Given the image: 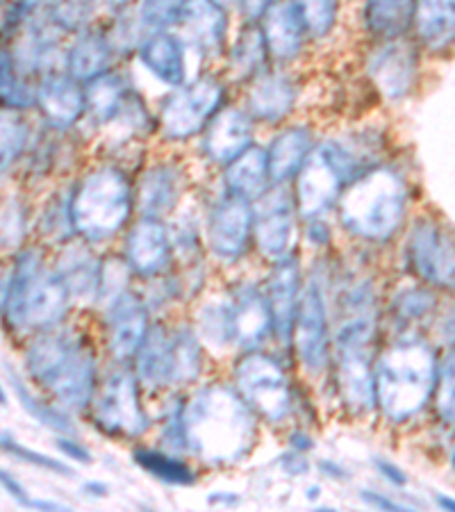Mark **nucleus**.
<instances>
[{
	"label": "nucleus",
	"instance_id": "obj_44",
	"mask_svg": "<svg viewBox=\"0 0 455 512\" xmlns=\"http://www.w3.org/2000/svg\"><path fill=\"white\" fill-rule=\"evenodd\" d=\"M182 5H185V0H142L137 16L142 21L146 35L178 26Z\"/></svg>",
	"mask_w": 455,
	"mask_h": 512
},
{
	"label": "nucleus",
	"instance_id": "obj_16",
	"mask_svg": "<svg viewBox=\"0 0 455 512\" xmlns=\"http://www.w3.org/2000/svg\"><path fill=\"white\" fill-rule=\"evenodd\" d=\"M148 312L151 310L146 301L130 289L103 305L105 346L117 362L135 360L137 351L142 349L148 330H151Z\"/></svg>",
	"mask_w": 455,
	"mask_h": 512
},
{
	"label": "nucleus",
	"instance_id": "obj_26",
	"mask_svg": "<svg viewBox=\"0 0 455 512\" xmlns=\"http://www.w3.org/2000/svg\"><path fill=\"white\" fill-rule=\"evenodd\" d=\"M148 73L169 87H182L187 80V44L169 30L151 32L137 48Z\"/></svg>",
	"mask_w": 455,
	"mask_h": 512
},
{
	"label": "nucleus",
	"instance_id": "obj_45",
	"mask_svg": "<svg viewBox=\"0 0 455 512\" xmlns=\"http://www.w3.org/2000/svg\"><path fill=\"white\" fill-rule=\"evenodd\" d=\"M3 449L10 453V456L19 458L23 462H30V465H35V467L46 469V472H53V474H60V476H71V469L66 467L62 460H57L53 456H44V453H39L35 449L23 447V444L16 442L7 431L3 433Z\"/></svg>",
	"mask_w": 455,
	"mask_h": 512
},
{
	"label": "nucleus",
	"instance_id": "obj_5",
	"mask_svg": "<svg viewBox=\"0 0 455 512\" xmlns=\"http://www.w3.org/2000/svg\"><path fill=\"white\" fill-rule=\"evenodd\" d=\"M73 305L62 276L39 249H23L3 278V319L14 333H41L64 324Z\"/></svg>",
	"mask_w": 455,
	"mask_h": 512
},
{
	"label": "nucleus",
	"instance_id": "obj_4",
	"mask_svg": "<svg viewBox=\"0 0 455 512\" xmlns=\"http://www.w3.org/2000/svg\"><path fill=\"white\" fill-rule=\"evenodd\" d=\"M435 349L421 337L405 333L376 355V410L390 424H408L433 401L437 385Z\"/></svg>",
	"mask_w": 455,
	"mask_h": 512
},
{
	"label": "nucleus",
	"instance_id": "obj_51",
	"mask_svg": "<svg viewBox=\"0 0 455 512\" xmlns=\"http://www.w3.org/2000/svg\"><path fill=\"white\" fill-rule=\"evenodd\" d=\"M360 499H362L364 506H369V508H374V510H399V512L408 510V508L403 506V503L394 501L392 497H385L383 492H371V490H362V492H360Z\"/></svg>",
	"mask_w": 455,
	"mask_h": 512
},
{
	"label": "nucleus",
	"instance_id": "obj_33",
	"mask_svg": "<svg viewBox=\"0 0 455 512\" xmlns=\"http://www.w3.org/2000/svg\"><path fill=\"white\" fill-rule=\"evenodd\" d=\"M437 310H440V301H437V294L430 285H405L392 294L390 305H387V317L399 328V335H405L435 319Z\"/></svg>",
	"mask_w": 455,
	"mask_h": 512
},
{
	"label": "nucleus",
	"instance_id": "obj_47",
	"mask_svg": "<svg viewBox=\"0 0 455 512\" xmlns=\"http://www.w3.org/2000/svg\"><path fill=\"white\" fill-rule=\"evenodd\" d=\"M433 328H435L437 340L449 346V349L455 346V303H451L449 308L444 310H437V315L433 319Z\"/></svg>",
	"mask_w": 455,
	"mask_h": 512
},
{
	"label": "nucleus",
	"instance_id": "obj_35",
	"mask_svg": "<svg viewBox=\"0 0 455 512\" xmlns=\"http://www.w3.org/2000/svg\"><path fill=\"white\" fill-rule=\"evenodd\" d=\"M130 85L123 73L107 71L85 85L87 114L98 126H105L119 117L130 101Z\"/></svg>",
	"mask_w": 455,
	"mask_h": 512
},
{
	"label": "nucleus",
	"instance_id": "obj_18",
	"mask_svg": "<svg viewBox=\"0 0 455 512\" xmlns=\"http://www.w3.org/2000/svg\"><path fill=\"white\" fill-rule=\"evenodd\" d=\"M303 283L305 280L301 278L299 260L292 255V258L273 264V271L269 274L267 285H264L273 321V337L285 349H292V335L296 315H299Z\"/></svg>",
	"mask_w": 455,
	"mask_h": 512
},
{
	"label": "nucleus",
	"instance_id": "obj_22",
	"mask_svg": "<svg viewBox=\"0 0 455 512\" xmlns=\"http://www.w3.org/2000/svg\"><path fill=\"white\" fill-rule=\"evenodd\" d=\"M37 107L53 128L69 130L87 112L85 89L66 71L44 73L37 82Z\"/></svg>",
	"mask_w": 455,
	"mask_h": 512
},
{
	"label": "nucleus",
	"instance_id": "obj_8",
	"mask_svg": "<svg viewBox=\"0 0 455 512\" xmlns=\"http://www.w3.org/2000/svg\"><path fill=\"white\" fill-rule=\"evenodd\" d=\"M135 371L142 387L151 392L196 383L203 374V342L194 326H151L135 355Z\"/></svg>",
	"mask_w": 455,
	"mask_h": 512
},
{
	"label": "nucleus",
	"instance_id": "obj_46",
	"mask_svg": "<svg viewBox=\"0 0 455 512\" xmlns=\"http://www.w3.org/2000/svg\"><path fill=\"white\" fill-rule=\"evenodd\" d=\"M26 210L21 208L16 201H7L3 210V246L14 249L16 244H21L23 235H26Z\"/></svg>",
	"mask_w": 455,
	"mask_h": 512
},
{
	"label": "nucleus",
	"instance_id": "obj_21",
	"mask_svg": "<svg viewBox=\"0 0 455 512\" xmlns=\"http://www.w3.org/2000/svg\"><path fill=\"white\" fill-rule=\"evenodd\" d=\"M178 26L187 46L203 57H214L226 44L228 14L219 0H185Z\"/></svg>",
	"mask_w": 455,
	"mask_h": 512
},
{
	"label": "nucleus",
	"instance_id": "obj_41",
	"mask_svg": "<svg viewBox=\"0 0 455 512\" xmlns=\"http://www.w3.org/2000/svg\"><path fill=\"white\" fill-rule=\"evenodd\" d=\"M0 126H3L0 130V162H3V171H7L26 153L30 130L16 110H3Z\"/></svg>",
	"mask_w": 455,
	"mask_h": 512
},
{
	"label": "nucleus",
	"instance_id": "obj_20",
	"mask_svg": "<svg viewBox=\"0 0 455 512\" xmlns=\"http://www.w3.org/2000/svg\"><path fill=\"white\" fill-rule=\"evenodd\" d=\"M103 258L91 251V244L78 237V242H66L55 262L57 274L69 289L73 305H98L103 285Z\"/></svg>",
	"mask_w": 455,
	"mask_h": 512
},
{
	"label": "nucleus",
	"instance_id": "obj_52",
	"mask_svg": "<svg viewBox=\"0 0 455 512\" xmlns=\"http://www.w3.org/2000/svg\"><path fill=\"white\" fill-rule=\"evenodd\" d=\"M0 481H3V487H5V492L10 494V497L16 501V503H21V506H32V499L28 497V492H26V487H23L19 481H16V478L7 472V469H3V472H0Z\"/></svg>",
	"mask_w": 455,
	"mask_h": 512
},
{
	"label": "nucleus",
	"instance_id": "obj_50",
	"mask_svg": "<svg viewBox=\"0 0 455 512\" xmlns=\"http://www.w3.org/2000/svg\"><path fill=\"white\" fill-rule=\"evenodd\" d=\"M374 467H376V472L383 476L387 483H392L396 487L408 485V474H405L403 469L396 465V462L387 460V458H374Z\"/></svg>",
	"mask_w": 455,
	"mask_h": 512
},
{
	"label": "nucleus",
	"instance_id": "obj_36",
	"mask_svg": "<svg viewBox=\"0 0 455 512\" xmlns=\"http://www.w3.org/2000/svg\"><path fill=\"white\" fill-rule=\"evenodd\" d=\"M417 0H367L364 26L380 41L399 39L415 23Z\"/></svg>",
	"mask_w": 455,
	"mask_h": 512
},
{
	"label": "nucleus",
	"instance_id": "obj_17",
	"mask_svg": "<svg viewBox=\"0 0 455 512\" xmlns=\"http://www.w3.org/2000/svg\"><path fill=\"white\" fill-rule=\"evenodd\" d=\"M367 73L387 101H401L415 85L417 48L403 37L380 41L367 57Z\"/></svg>",
	"mask_w": 455,
	"mask_h": 512
},
{
	"label": "nucleus",
	"instance_id": "obj_59",
	"mask_svg": "<svg viewBox=\"0 0 455 512\" xmlns=\"http://www.w3.org/2000/svg\"><path fill=\"white\" fill-rule=\"evenodd\" d=\"M437 506L444 508V510H455V499L444 497V494H440V497H437Z\"/></svg>",
	"mask_w": 455,
	"mask_h": 512
},
{
	"label": "nucleus",
	"instance_id": "obj_11",
	"mask_svg": "<svg viewBox=\"0 0 455 512\" xmlns=\"http://www.w3.org/2000/svg\"><path fill=\"white\" fill-rule=\"evenodd\" d=\"M233 385L255 415L269 424H285L292 417V383L273 355L260 349L244 351L233 371Z\"/></svg>",
	"mask_w": 455,
	"mask_h": 512
},
{
	"label": "nucleus",
	"instance_id": "obj_29",
	"mask_svg": "<svg viewBox=\"0 0 455 512\" xmlns=\"http://www.w3.org/2000/svg\"><path fill=\"white\" fill-rule=\"evenodd\" d=\"M314 151L312 132L305 126H292L278 132L271 146L267 148L269 155V171L273 185H285L287 180L299 176L303 164Z\"/></svg>",
	"mask_w": 455,
	"mask_h": 512
},
{
	"label": "nucleus",
	"instance_id": "obj_23",
	"mask_svg": "<svg viewBox=\"0 0 455 512\" xmlns=\"http://www.w3.org/2000/svg\"><path fill=\"white\" fill-rule=\"evenodd\" d=\"M235 344L242 351H255L273 335L267 292L255 283L237 285L233 292Z\"/></svg>",
	"mask_w": 455,
	"mask_h": 512
},
{
	"label": "nucleus",
	"instance_id": "obj_58",
	"mask_svg": "<svg viewBox=\"0 0 455 512\" xmlns=\"http://www.w3.org/2000/svg\"><path fill=\"white\" fill-rule=\"evenodd\" d=\"M85 492L89 494V497H107V492H110V487H107L105 483H98V481H91V483H85Z\"/></svg>",
	"mask_w": 455,
	"mask_h": 512
},
{
	"label": "nucleus",
	"instance_id": "obj_9",
	"mask_svg": "<svg viewBox=\"0 0 455 512\" xmlns=\"http://www.w3.org/2000/svg\"><path fill=\"white\" fill-rule=\"evenodd\" d=\"M139 383L135 367L128 362H117L101 374V381L91 399V421L103 435L112 440H137L142 437L151 419H148L142 396H139Z\"/></svg>",
	"mask_w": 455,
	"mask_h": 512
},
{
	"label": "nucleus",
	"instance_id": "obj_13",
	"mask_svg": "<svg viewBox=\"0 0 455 512\" xmlns=\"http://www.w3.org/2000/svg\"><path fill=\"white\" fill-rule=\"evenodd\" d=\"M408 269L421 283L455 292V235L435 219H419L405 244Z\"/></svg>",
	"mask_w": 455,
	"mask_h": 512
},
{
	"label": "nucleus",
	"instance_id": "obj_60",
	"mask_svg": "<svg viewBox=\"0 0 455 512\" xmlns=\"http://www.w3.org/2000/svg\"><path fill=\"white\" fill-rule=\"evenodd\" d=\"M319 497H321V487L310 485V487H308V499L314 501V499H319Z\"/></svg>",
	"mask_w": 455,
	"mask_h": 512
},
{
	"label": "nucleus",
	"instance_id": "obj_40",
	"mask_svg": "<svg viewBox=\"0 0 455 512\" xmlns=\"http://www.w3.org/2000/svg\"><path fill=\"white\" fill-rule=\"evenodd\" d=\"M0 96H3L5 110H30L37 107V87L16 71L12 53L3 51V71H0Z\"/></svg>",
	"mask_w": 455,
	"mask_h": 512
},
{
	"label": "nucleus",
	"instance_id": "obj_27",
	"mask_svg": "<svg viewBox=\"0 0 455 512\" xmlns=\"http://www.w3.org/2000/svg\"><path fill=\"white\" fill-rule=\"evenodd\" d=\"M296 96H299V89L287 73H262L255 78L246 96L248 114L264 123L283 121L292 114Z\"/></svg>",
	"mask_w": 455,
	"mask_h": 512
},
{
	"label": "nucleus",
	"instance_id": "obj_62",
	"mask_svg": "<svg viewBox=\"0 0 455 512\" xmlns=\"http://www.w3.org/2000/svg\"><path fill=\"white\" fill-rule=\"evenodd\" d=\"M451 467L455 469V447L451 449Z\"/></svg>",
	"mask_w": 455,
	"mask_h": 512
},
{
	"label": "nucleus",
	"instance_id": "obj_19",
	"mask_svg": "<svg viewBox=\"0 0 455 512\" xmlns=\"http://www.w3.org/2000/svg\"><path fill=\"white\" fill-rule=\"evenodd\" d=\"M132 274L139 278H160L173 258V237L162 219L142 217L130 228L123 251Z\"/></svg>",
	"mask_w": 455,
	"mask_h": 512
},
{
	"label": "nucleus",
	"instance_id": "obj_1",
	"mask_svg": "<svg viewBox=\"0 0 455 512\" xmlns=\"http://www.w3.org/2000/svg\"><path fill=\"white\" fill-rule=\"evenodd\" d=\"M378 326L380 312L374 280H349L337 301L333 369L339 401L353 417H367L376 410L374 344Z\"/></svg>",
	"mask_w": 455,
	"mask_h": 512
},
{
	"label": "nucleus",
	"instance_id": "obj_12",
	"mask_svg": "<svg viewBox=\"0 0 455 512\" xmlns=\"http://www.w3.org/2000/svg\"><path fill=\"white\" fill-rule=\"evenodd\" d=\"M223 94L226 89L214 76L196 78L189 85L176 87V92H171L160 105L157 119L162 135L171 142H182L203 132L219 112Z\"/></svg>",
	"mask_w": 455,
	"mask_h": 512
},
{
	"label": "nucleus",
	"instance_id": "obj_61",
	"mask_svg": "<svg viewBox=\"0 0 455 512\" xmlns=\"http://www.w3.org/2000/svg\"><path fill=\"white\" fill-rule=\"evenodd\" d=\"M130 3V0H107V5L117 7V10H121V7H126Z\"/></svg>",
	"mask_w": 455,
	"mask_h": 512
},
{
	"label": "nucleus",
	"instance_id": "obj_55",
	"mask_svg": "<svg viewBox=\"0 0 455 512\" xmlns=\"http://www.w3.org/2000/svg\"><path fill=\"white\" fill-rule=\"evenodd\" d=\"M289 449L310 453L314 449V440L305 431H294L292 435H289Z\"/></svg>",
	"mask_w": 455,
	"mask_h": 512
},
{
	"label": "nucleus",
	"instance_id": "obj_32",
	"mask_svg": "<svg viewBox=\"0 0 455 512\" xmlns=\"http://www.w3.org/2000/svg\"><path fill=\"white\" fill-rule=\"evenodd\" d=\"M271 183L269 155L260 146H251L228 164L226 169V192L242 196L246 201H258L267 192Z\"/></svg>",
	"mask_w": 455,
	"mask_h": 512
},
{
	"label": "nucleus",
	"instance_id": "obj_25",
	"mask_svg": "<svg viewBox=\"0 0 455 512\" xmlns=\"http://www.w3.org/2000/svg\"><path fill=\"white\" fill-rule=\"evenodd\" d=\"M262 32L269 55L278 62H292L301 55L305 44V23L294 0H278L262 16Z\"/></svg>",
	"mask_w": 455,
	"mask_h": 512
},
{
	"label": "nucleus",
	"instance_id": "obj_39",
	"mask_svg": "<svg viewBox=\"0 0 455 512\" xmlns=\"http://www.w3.org/2000/svg\"><path fill=\"white\" fill-rule=\"evenodd\" d=\"M269 46L264 39L262 26L248 23L242 30V35L235 41L233 53H230V71L237 80H248L255 76H262L264 64H267Z\"/></svg>",
	"mask_w": 455,
	"mask_h": 512
},
{
	"label": "nucleus",
	"instance_id": "obj_43",
	"mask_svg": "<svg viewBox=\"0 0 455 512\" xmlns=\"http://www.w3.org/2000/svg\"><path fill=\"white\" fill-rule=\"evenodd\" d=\"M294 3L299 7L305 30H308L310 37L321 39L335 28L339 0H294Z\"/></svg>",
	"mask_w": 455,
	"mask_h": 512
},
{
	"label": "nucleus",
	"instance_id": "obj_53",
	"mask_svg": "<svg viewBox=\"0 0 455 512\" xmlns=\"http://www.w3.org/2000/svg\"><path fill=\"white\" fill-rule=\"evenodd\" d=\"M239 3H242V12L246 16V21L255 23L258 19H262L269 7L273 3H278V0H239Z\"/></svg>",
	"mask_w": 455,
	"mask_h": 512
},
{
	"label": "nucleus",
	"instance_id": "obj_49",
	"mask_svg": "<svg viewBox=\"0 0 455 512\" xmlns=\"http://www.w3.org/2000/svg\"><path fill=\"white\" fill-rule=\"evenodd\" d=\"M278 465L287 476H305L310 472L308 453H301V451H294V449H289L287 453H280Z\"/></svg>",
	"mask_w": 455,
	"mask_h": 512
},
{
	"label": "nucleus",
	"instance_id": "obj_30",
	"mask_svg": "<svg viewBox=\"0 0 455 512\" xmlns=\"http://www.w3.org/2000/svg\"><path fill=\"white\" fill-rule=\"evenodd\" d=\"M112 53L114 48L110 44V37L96 30H82L64 55V71L73 80H78L80 85H87V82L110 71Z\"/></svg>",
	"mask_w": 455,
	"mask_h": 512
},
{
	"label": "nucleus",
	"instance_id": "obj_38",
	"mask_svg": "<svg viewBox=\"0 0 455 512\" xmlns=\"http://www.w3.org/2000/svg\"><path fill=\"white\" fill-rule=\"evenodd\" d=\"M132 460L135 465L144 469L146 474H151L157 481L167 485H194L196 472L192 465H187L178 453H171L167 449H153V447H137L132 451Z\"/></svg>",
	"mask_w": 455,
	"mask_h": 512
},
{
	"label": "nucleus",
	"instance_id": "obj_42",
	"mask_svg": "<svg viewBox=\"0 0 455 512\" xmlns=\"http://www.w3.org/2000/svg\"><path fill=\"white\" fill-rule=\"evenodd\" d=\"M433 403L446 426L455 428V346L446 351L437 365V385L433 394Z\"/></svg>",
	"mask_w": 455,
	"mask_h": 512
},
{
	"label": "nucleus",
	"instance_id": "obj_15",
	"mask_svg": "<svg viewBox=\"0 0 455 512\" xmlns=\"http://www.w3.org/2000/svg\"><path fill=\"white\" fill-rule=\"evenodd\" d=\"M253 205L242 196L226 192L208 214V249L221 264H235L244 258L253 239Z\"/></svg>",
	"mask_w": 455,
	"mask_h": 512
},
{
	"label": "nucleus",
	"instance_id": "obj_6",
	"mask_svg": "<svg viewBox=\"0 0 455 512\" xmlns=\"http://www.w3.org/2000/svg\"><path fill=\"white\" fill-rule=\"evenodd\" d=\"M408 210V185L394 167L369 169L337 201L339 224L364 242L383 244L399 233Z\"/></svg>",
	"mask_w": 455,
	"mask_h": 512
},
{
	"label": "nucleus",
	"instance_id": "obj_7",
	"mask_svg": "<svg viewBox=\"0 0 455 512\" xmlns=\"http://www.w3.org/2000/svg\"><path fill=\"white\" fill-rule=\"evenodd\" d=\"M135 196L126 173L112 164L91 169L71 192V221L76 237L103 244L126 228Z\"/></svg>",
	"mask_w": 455,
	"mask_h": 512
},
{
	"label": "nucleus",
	"instance_id": "obj_31",
	"mask_svg": "<svg viewBox=\"0 0 455 512\" xmlns=\"http://www.w3.org/2000/svg\"><path fill=\"white\" fill-rule=\"evenodd\" d=\"M194 330L203 346L212 351H228L235 344V321H233V296L212 294L198 305L194 317Z\"/></svg>",
	"mask_w": 455,
	"mask_h": 512
},
{
	"label": "nucleus",
	"instance_id": "obj_3",
	"mask_svg": "<svg viewBox=\"0 0 455 512\" xmlns=\"http://www.w3.org/2000/svg\"><path fill=\"white\" fill-rule=\"evenodd\" d=\"M26 369L30 381L69 415L89 410L101 381L87 335L64 324L35 333L26 349Z\"/></svg>",
	"mask_w": 455,
	"mask_h": 512
},
{
	"label": "nucleus",
	"instance_id": "obj_34",
	"mask_svg": "<svg viewBox=\"0 0 455 512\" xmlns=\"http://www.w3.org/2000/svg\"><path fill=\"white\" fill-rule=\"evenodd\" d=\"M417 39L428 51L440 53L455 44V0H417Z\"/></svg>",
	"mask_w": 455,
	"mask_h": 512
},
{
	"label": "nucleus",
	"instance_id": "obj_54",
	"mask_svg": "<svg viewBox=\"0 0 455 512\" xmlns=\"http://www.w3.org/2000/svg\"><path fill=\"white\" fill-rule=\"evenodd\" d=\"M308 239H310L312 244H319V246L328 244L330 230H328V226L324 224V217L310 219V221H308Z\"/></svg>",
	"mask_w": 455,
	"mask_h": 512
},
{
	"label": "nucleus",
	"instance_id": "obj_2",
	"mask_svg": "<svg viewBox=\"0 0 455 512\" xmlns=\"http://www.w3.org/2000/svg\"><path fill=\"white\" fill-rule=\"evenodd\" d=\"M260 417L235 385L205 383L182 401L187 453L210 467H233L251 456Z\"/></svg>",
	"mask_w": 455,
	"mask_h": 512
},
{
	"label": "nucleus",
	"instance_id": "obj_37",
	"mask_svg": "<svg viewBox=\"0 0 455 512\" xmlns=\"http://www.w3.org/2000/svg\"><path fill=\"white\" fill-rule=\"evenodd\" d=\"M5 374L10 378L16 401L21 403V408L26 410L32 419L39 421L41 426L51 428L57 435H76V426H73V421L69 419V412L62 410L57 403L44 401L41 396H37L30 390L28 383L23 381V376L16 374L12 367L5 365Z\"/></svg>",
	"mask_w": 455,
	"mask_h": 512
},
{
	"label": "nucleus",
	"instance_id": "obj_24",
	"mask_svg": "<svg viewBox=\"0 0 455 512\" xmlns=\"http://www.w3.org/2000/svg\"><path fill=\"white\" fill-rule=\"evenodd\" d=\"M203 153L214 164H228L253 146L251 114L228 107L219 110L203 130Z\"/></svg>",
	"mask_w": 455,
	"mask_h": 512
},
{
	"label": "nucleus",
	"instance_id": "obj_48",
	"mask_svg": "<svg viewBox=\"0 0 455 512\" xmlns=\"http://www.w3.org/2000/svg\"><path fill=\"white\" fill-rule=\"evenodd\" d=\"M55 447L64 458L82 462V465H89V462L94 460V458H91V451L85 447V444L76 440V435H57Z\"/></svg>",
	"mask_w": 455,
	"mask_h": 512
},
{
	"label": "nucleus",
	"instance_id": "obj_57",
	"mask_svg": "<svg viewBox=\"0 0 455 512\" xmlns=\"http://www.w3.org/2000/svg\"><path fill=\"white\" fill-rule=\"evenodd\" d=\"M208 503L210 506H214V508H230V506H237L239 503V497L237 494H233V492H214V494H210L208 497Z\"/></svg>",
	"mask_w": 455,
	"mask_h": 512
},
{
	"label": "nucleus",
	"instance_id": "obj_56",
	"mask_svg": "<svg viewBox=\"0 0 455 512\" xmlns=\"http://www.w3.org/2000/svg\"><path fill=\"white\" fill-rule=\"evenodd\" d=\"M319 469L328 478H335V481H349V472H346L342 465H337V462H333V460H321Z\"/></svg>",
	"mask_w": 455,
	"mask_h": 512
},
{
	"label": "nucleus",
	"instance_id": "obj_14",
	"mask_svg": "<svg viewBox=\"0 0 455 512\" xmlns=\"http://www.w3.org/2000/svg\"><path fill=\"white\" fill-rule=\"evenodd\" d=\"M296 212L292 194L285 185L267 189L253 205V239L264 260L283 262L294 255Z\"/></svg>",
	"mask_w": 455,
	"mask_h": 512
},
{
	"label": "nucleus",
	"instance_id": "obj_28",
	"mask_svg": "<svg viewBox=\"0 0 455 512\" xmlns=\"http://www.w3.org/2000/svg\"><path fill=\"white\" fill-rule=\"evenodd\" d=\"M182 194V173L176 164H153L137 185V210L142 217L162 219L176 208Z\"/></svg>",
	"mask_w": 455,
	"mask_h": 512
},
{
	"label": "nucleus",
	"instance_id": "obj_10",
	"mask_svg": "<svg viewBox=\"0 0 455 512\" xmlns=\"http://www.w3.org/2000/svg\"><path fill=\"white\" fill-rule=\"evenodd\" d=\"M292 349L310 378H321L333 365V321H330L326 269L314 267L303 283Z\"/></svg>",
	"mask_w": 455,
	"mask_h": 512
}]
</instances>
